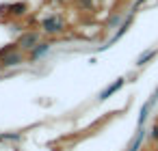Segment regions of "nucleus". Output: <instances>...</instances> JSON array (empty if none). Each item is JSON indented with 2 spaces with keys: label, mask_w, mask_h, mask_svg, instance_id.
Segmentation results:
<instances>
[{
  "label": "nucleus",
  "mask_w": 158,
  "mask_h": 151,
  "mask_svg": "<svg viewBox=\"0 0 158 151\" xmlns=\"http://www.w3.org/2000/svg\"><path fill=\"white\" fill-rule=\"evenodd\" d=\"M156 54H158V48H154V50H147V52H143V54H141V56L136 58V67H143V65H145L147 61H152V58H154Z\"/></svg>",
  "instance_id": "7"
},
{
  "label": "nucleus",
  "mask_w": 158,
  "mask_h": 151,
  "mask_svg": "<svg viewBox=\"0 0 158 151\" xmlns=\"http://www.w3.org/2000/svg\"><path fill=\"white\" fill-rule=\"evenodd\" d=\"M39 41H41V37H39V33H37V30H26V33H22V37L18 39V48H20V50L31 52Z\"/></svg>",
  "instance_id": "3"
},
{
  "label": "nucleus",
  "mask_w": 158,
  "mask_h": 151,
  "mask_svg": "<svg viewBox=\"0 0 158 151\" xmlns=\"http://www.w3.org/2000/svg\"><path fill=\"white\" fill-rule=\"evenodd\" d=\"M50 46H52L50 41H39V43L28 52V54H31V61H37V58H41L46 52H50Z\"/></svg>",
  "instance_id": "6"
},
{
  "label": "nucleus",
  "mask_w": 158,
  "mask_h": 151,
  "mask_svg": "<svg viewBox=\"0 0 158 151\" xmlns=\"http://www.w3.org/2000/svg\"><path fill=\"white\" fill-rule=\"evenodd\" d=\"M41 30H44L46 35H59V33H63V30H65V20H63V15L50 13L48 18H44V20H41Z\"/></svg>",
  "instance_id": "2"
},
{
  "label": "nucleus",
  "mask_w": 158,
  "mask_h": 151,
  "mask_svg": "<svg viewBox=\"0 0 158 151\" xmlns=\"http://www.w3.org/2000/svg\"><path fill=\"white\" fill-rule=\"evenodd\" d=\"M28 11V5L26 2H15V5H9L5 7V15H13V18H20Z\"/></svg>",
  "instance_id": "5"
},
{
  "label": "nucleus",
  "mask_w": 158,
  "mask_h": 151,
  "mask_svg": "<svg viewBox=\"0 0 158 151\" xmlns=\"http://www.w3.org/2000/svg\"><path fill=\"white\" fill-rule=\"evenodd\" d=\"M119 20H121V15H113V18L108 20V28H113L115 24H119Z\"/></svg>",
  "instance_id": "9"
},
{
  "label": "nucleus",
  "mask_w": 158,
  "mask_h": 151,
  "mask_svg": "<svg viewBox=\"0 0 158 151\" xmlns=\"http://www.w3.org/2000/svg\"><path fill=\"white\" fill-rule=\"evenodd\" d=\"M152 138L158 140V125H154V129H152Z\"/></svg>",
  "instance_id": "10"
},
{
  "label": "nucleus",
  "mask_w": 158,
  "mask_h": 151,
  "mask_svg": "<svg viewBox=\"0 0 158 151\" xmlns=\"http://www.w3.org/2000/svg\"><path fill=\"white\" fill-rule=\"evenodd\" d=\"M20 63H24V56H22V50L18 48V43L0 50V67H15Z\"/></svg>",
  "instance_id": "1"
},
{
  "label": "nucleus",
  "mask_w": 158,
  "mask_h": 151,
  "mask_svg": "<svg viewBox=\"0 0 158 151\" xmlns=\"http://www.w3.org/2000/svg\"><path fill=\"white\" fill-rule=\"evenodd\" d=\"M143 136H145V132H139V136L132 140V145H130L128 151H139V147H141V142H143Z\"/></svg>",
  "instance_id": "8"
},
{
  "label": "nucleus",
  "mask_w": 158,
  "mask_h": 151,
  "mask_svg": "<svg viewBox=\"0 0 158 151\" xmlns=\"http://www.w3.org/2000/svg\"><path fill=\"white\" fill-rule=\"evenodd\" d=\"M123 82H126L123 78H117V80H115L113 84H108V86H106V89H104V91L100 93V97H98V99H100V101H104V99H108V97H110L113 93H117V91H119V89L123 86Z\"/></svg>",
  "instance_id": "4"
}]
</instances>
